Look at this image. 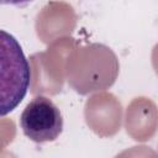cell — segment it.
Returning <instances> with one entry per match:
<instances>
[{
    "instance_id": "obj_1",
    "label": "cell",
    "mask_w": 158,
    "mask_h": 158,
    "mask_svg": "<svg viewBox=\"0 0 158 158\" xmlns=\"http://www.w3.org/2000/svg\"><path fill=\"white\" fill-rule=\"evenodd\" d=\"M1 115L11 112L25 98L31 72L16 38L1 31Z\"/></svg>"
},
{
    "instance_id": "obj_2",
    "label": "cell",
    "mask_w": 158,
    "mask_h": 158,
    "mask_svg": "<svg viewBox=\"0 0 158 158\" xmlns=\"http://www.w3.org/2000/svg\"><path fill=\"white\" fill-rule=\"evenodd\" d=\"M63 116L57 105L41 95L33 98L20 116L23 135L36 143L56 141L63 131Z\"/></svg>"
},
{
    "instance_id": "obj_3",
    "label": "cell",
    "mask_w": 158,
    "mask_h": 158,
    "mask_svg": "<svg viewBox=\"0 0 158 158\" xmlns=\"http://www.w3.org/2000/svg\"><path fill=\"white\" fill-rule=\"evenodd\" d=\"M0 1L2 5H12V6L22 7V6H26L35 0H0Z\"/></svg>"
}]
</instances>
